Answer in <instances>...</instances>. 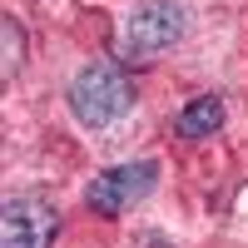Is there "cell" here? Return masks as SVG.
Returning <instances> with one entry per match:
<instances>
[{
	"label": "cell",
	"mask_w": 248,
	"mask_h": 248,
	"mask_svg": "<svg viewBox=\"0 0 248 248\" xmlns=\"http://www.w3.org/2000/svg\"><path fill=\"white\" fill-rule=\"evenodd\" d=\"M134 109V85L129 75H119L109 65H85L70 79V114L85 129H109L114 119Z\"/></svg>",
	"instance_id": "6da1fadb"
},
{
	"label": "cell",
	"mask_w": 248,
	"mask_h": 248,
	"mask_svg": "<svg viewBox=\"0 0 248 248\" xmlns=\"http://www.w3.org/2000/svg\"><path fill=\"white\" fill-rule=\"evenodd\" d=\"M184 40V10L169 5V0H144V5L129 10L124 30L114 35V55L124 65H139V60H154L164 50H174Z\"/></svg>",
	"instance_id": "7a4b0ae2"
},
{
	"label": "cell",
	"mask_w": 248,
	"mask_h": 248,
	"mask_svg": "<svg viewBox=\"0 0 248 248\" xmlns=\"http://www.w3.org/2000/svg\"><path fill=\"white\" fill-rule=\"evenodd\" d=\"M159 184V164L154 159H139V164H119V169H105L90 179L85 189V203L99 214V218H119L124 209H134V203L144 199Z\"/></svg>",
	"instance_id": "3957f363"
},
{
	"label": "cell",
	"mask_w": 248,
	"mask_h": 248,
	"mask_svg": "<svg viewBox=\"0 0 248 248\" xmlns=\"http://www.w3.org/2000/svg\"><path fill=\"white\" fill-rule=\"evenodd\" d=\"M60 214L40 199H10L0 209V248H55Z\"/></svg>",
	"instance_id": "277c9868"
},
{
	"label": "cell",
	"mask_w": 248,
	"mask_h": 248,
	"mask_svg": "<svg viewBox=\"0 0 248 248\" xmlns=\"http://www.w3.org/2000/svg\"><path fill=\"white\" fill-rule=\"evenodd\" d=\"M223 119H229L223 99H218V94H199V99H189V105L179 109L174 129H179V139H209V134L223 129Z\"/></svg>",
	"instance_id": "5b68a950"
},
{
	"label": "cell",
	"mask_w": 248,
	"mask_h": 248,
	"mask_svg": "<svg viewBox=\"0 0 248 248\" xmlns=\"http://www.w3.org/2000/svg\"><path fill=\"white\" fill-rule=\"evenodd\" d=\"M0 35H5V75H15V70H20V25H15V20H5Z\"/></svg>",
	"instance_id": "8992f818"
},
{
	"label": "cell",
	"mask_w": 248,
	"mask_h": 248,
	"mask_svg": "<svg viewBox=\"0 0 248 248\" xmlns=\"http://www.w3.org/2000/svg\"><path fill=\"white\" fill-rule=\"evenodd\" d=\"M134 248H174L169 238H164V233H139V243Z\"/></svg>",
	"instance_id": "52a82bcc"
}]
</instances>
